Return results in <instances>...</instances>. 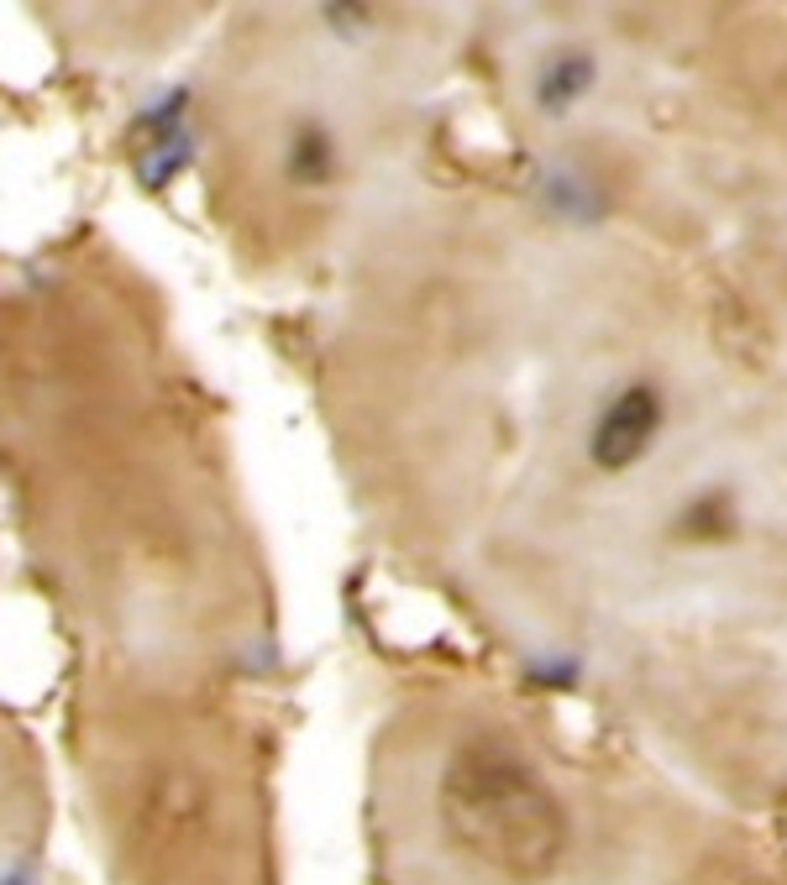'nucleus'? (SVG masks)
Returning <instances> with one entry per match:
<instances>
[{
  "label": "nucleus",
  "instance_id": "f257e3e1",
  "mask_svg": "<svg viewBox=\"0 0 787 885\" xmlns=\"http://www.w3.org/2000/svg\"><path fill=\"white\" fill-rule=\"evenodd\" d=\"M436 827L494 885H551L573 859V812L530 760L504 744H462L436 781Z\"/></svg>",
  "mask_w": 787,
  "mask_h": 885
},
{
  "label": "nucleus",
  "instance_id": "7ed1b4c3",
  "mask_svg": "<svg viewBox=\"0 0 787 885\" xmlns=\"http://www.w3.org/2000/svg\"><path fill=\"white\" fill-rule=\"evenodd\" d=\"M698 519H688L683 524V534H729V508L725 503H703V508H694Z\"/></svg>",
  "mask_w": 787,
  "mask_h": 885
},
{
  "label": "nucleus",
  "instance_id": "f03ea898",
  "mask_svg": "<svg viewBox=\"0 0 787 885\" xmlns=\"http://www.w3.org/2000/svg\"><path fill=\"white\" fill-rule=\"evenodd\" d=\"M657 419H662L657 393H651L646 383L625 388V393L609 404L604 419H599V430H594V462H599L604 472H625L640 451L651 445V435H657Z\"/></svg>",
  "mask_w": 787,
  "mask_h": 885
}]
</instances>
